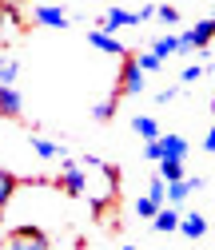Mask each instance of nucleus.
Returning <instances> with one entry per match:
<instances>
[{
    "mask_svg": "<svg viewBox=\"0 0 215 250\" xmlns=\"http://www.w3.org/2000/svg\"><path fill=\"white\" fill-rule=\"evenodd\" d=\"M60 187L72 199H88V167H84V159H72V155L60 159Z\"/></svg>",
    "mask_w": 215,
    "mask_h": 250,
    "instance_id": "obj_1",
    "label": "nucleus"
},
{
    "mask_svg": "<svg viewBox=\"0 0 215 250\" xmlns=\"http://www.w3.org/2000/svg\"><path fill=\"white\" fill-rule=\"evenodd\" d=\"M179 40H183V48H179V52H207V44L215 40V16L195 20L188 32H179Z\"/></svg>",
    "mask_w": 215,
    "mask_h": 250,
    "instance_id": "obj_2",
    "label": "nucleus"
},
{
    "mask_svg": "<svg viewBox=\"0 0 215 250\" xmlns=\"http://www.w3.org/2000/svg\"><path fill=\"white\" fill-rule=\"evenodd\" d=\"M4 250H48V234L36 227H16V230H8Z\"/></svg>",
    "mask_w": 215,
    "mask_h": 250,
    "instance_id": "obj_3",
    "label": "nucleus"
},
{
    "mask_svg": "<svg viewBox=\"0 0 215 250\" xmlns=\"http://www.w3.org/2000/svg\"><path fill=\"white\" fill-rule=\"evenodd\" d=\"M143 68H140V60L136 56H128V64H124V72H119V96H140L143 91Z\"/></svg>",
    "mask_w": 215,
    "mask_h": 250,
    "instance_id": "obj_4",
    "label": "nucleus"
},
{
    "mask_svg": "<svg viewBox=\"0 0 215 250\" xmlns=\"http://www.w3.org/2000/svg\"><path fill=\"white\" fill-rule=\"evenodd\" d=\"M32 20L44 24V28H56V32L72 24V16H68L64 8H56V4H32Z\"/></svg>",
    "mask_w": 215,
    "mask_h": 250,
    "instance_id": "obj_5",
    "label": "nucleus"
},
{
    "mask_svg": "<svg viewBox=\"0 0 215 250\" xmlns=\"http://www.w3.org/2000/svg\"><path fill=\"white\" fill-rule=\"evenodd\" d=\"M132 24H140V12H128V8H108L104 12V20L96 24V28H104V32H119V28H132Z\"/></svg>",
    "mask_w": 215,
    "mask_h": 250,
    "instance_id": "obj_6",
    "label": "nucleus"
},
{
    "mask_svg": "<svg viewBox=\"0 0 215 250\" xmlns=\"http://www.w3.org/2000/svg\"><path fill=\"white\" fill-rule=\"evenodd\" d=\"M88 44L96 48V52H104V56H124V52H128L112 32H104V28H92V32H88Z\"/></svg>",
    "mask_w": 215,
    "mask_h": 250,
    "instance_id": "obj_7",
    "label": "nucleus"
},
{
    "mask_svg": "<svg viewBox=\"0 0 215 250\" xmlns=\"http://www.w3.org/2000/svg\"><path fill=\"white\" fill-rule=\"evenodd\" d=\"M179 223H183V214H179V207H164L156 218H151V230H156V234H175L179 230Z\"/></svg>",
    "mask_w": 215,
    "mask_h": 250,
    "instance_id": "obj_8",
    "label": "nucleus"
},
{
    "mask_svg": "<svg viewBox=\"0 0 215 250\" xmlns=\"http://www.w3.org/2000/svg\"><path fill=\"white\" fill-rule=\"evenodd\" d=\"M156 143H160V159H188V151H191L183 135H160Z\"/></svg>",
    "mask_w": 215,
    "mask_h": 250,
    "instance_id": "obj_9",
    "label": "nucleus"
},
{
    "mask_svg": "<svg viewBox=\"0 0 215 250\" xmlns=\"http://www.w3.org/2000/svg\"><path fill=\"white\" fill-rule=\"evenodd\" d=\"M28 147H32L40 159H64V147L52 143V139H44V135H28Z\"/></svg>",
    "mask_w": 215,
    "mask_h": 250,
    "instance_id": "obj_10",
    "label": "nucleus"
},
{
    "mask_svg": "<svg viewBox=\"0 0 215 250\" xmlns=\"http://www.w3.org/2000/svg\"><path fill=\"white\" fill-rule=\"evenodd\" d=\"M179 234H183V238H191V242H195V238H203V234H207V218H203V214H195V210H191V214H183Z\"/></svg>",
    "mask_w": 215,
    "mask_h": 250,
    "instance_id": "obj_11",
    "label": "nucleus"
},
{
    "mask_svg": "<svg viewBox=\"0 0 215 250\" xmlns=\"http://www.w3.org/2000/svg\"><path fill=\"white\" fill-rule=\"evenodd\" d=\"M0 111H4L8 119H16V115L24 111V100H20L16 87H0Z\"/></svg>",
    "mask_w": 215,
    "mask_h": 250,
    "instance_id": "obj_12",
    "label": "nucleus"
},
{
    "mask_svg": "<svg viewBox=\"0 0 215 250\" xmlns=\"http://www.w3.org/2000/svg\"><path fill=\"white\" fill-rule=\"evenodd\" d=\"M132 131H136L143 143H151V139H160V123L151 119V115H136V119H132Z\"/></svg>",
    "mask_w": 215,
    "mask_h": 250,
    "instance_id": "obj_13",
    "label": "nucleus"
},
{
    "mask_svg": "<svg viewBox=\"0 0 215 250\" xmlns=\"http://www.w3.org/2000/svg\"><path fill=\"white\" fill-rule=\"evenodd\" d=\"M16 76H20L16 56H4V60H0V87H16Z\"/></svg>",
    "mask_w": 215,
    "mask_h": 250,
    "instance_id": "obj_14",
    "label": "nucleus"
},
{
    "mask_svg": "<svg viewBox=\"0 0 215 250\" xmlns=\"http://www.w3.org/2000/svg\"><path fill=\"white\" fill-rule=\"evenodd\" d=\"M160 175L175 183V179H188V167H183V159H160Z\"/></svg>",
    "mask_w": 215,
    "mask_h": 250,
    "instance_id": "obj_15",
    "label": "nucleus"
},
{
    "mask_svg": "<svg viewBox=\"0 0 215 250\" xmlns=\"http://www.w3.org/2000/svg\"><path fill=\"white\" fill-rule=\"evenodd\" d=\"M179 48H183V40H179V36H160L156 44H151V52H156L160 60H167V56H175Z\"/></svg>",
    "mask_w": 215,
    "mask_h": 250,
    "instance_id": "obj_16",
    "label": "nucleus"
},
{
    "mask_svg": "<svg viewBox=\"0 0 215 250\" xmlns=\"http://www.w3.org/2000/svg\"><path fill=\"white\" fill-rule=\"evenodd\" d=\"M147 195L156 199L160 207H167V179H164V175H151V183H147Z\"/></svg>",
    "mask_w": 215,
    "mask_h": 250,
    "instance_id": "obj_17",
    "label": "nucleus"
},
{
    "mask_svg": "<svg viewBox=\"0 0 215 250\" xmlns=\"http://www.w3.org/2000/svg\"><path fill=\"white\" fill-rule=\"evenodd\" d=\"M160 210H164V207H160L156 199H151V195H143V199H136V214H140V218H147V223H151V218H156Z\"/></svg>",
    "mask_w": 215,
    "mask_h": 250,
    "instance_id": "obj_18",
    "label": "nucleus"
},
{
    "mask_svg": "<svg viewBox=\"0 0 215 250\" xmlns=\"http://www.w3.org/2000/svg\"><path fill=\"white\" fill-rule=\"evenodd\" d=\"M12 195H16V175L12 171H0V203H12Z\"/></svg>",
    "mask_w": 215,
    "mask_h": 250,
    "instance_id": "obj_19",
    "label": "nucleus"
},
{
    "mask_svg": "<svg viewBox=\"0 0 215 250\" xmlns=\"http://www.w3.org/2000/svg\"><path fill=\"white\" fill-rule=\"evenodd\" d=\"M203 72H207L203 64H188V68L179 72V83H183V87H191V83H199V80H203Z\"/></svg>",
    "mask_w": 215,
    "mask_h": 250,
    "instance_id": "obj_20",
    "label": "nucleus"
},
{
    "mask_svg": "<svg viewBox=\"0 0 215 250\" xmlns=\"http://www.w3.org/2000/svg\"><path fill=\"white\" fill-rule=\"evenodd\" d=\"M136 60H140V68H143V72H160V64H164V60H160L156 52H151V48H147V52H140Z\"/></svg>",
    "mask_w": 215,
    "mask_h": 250,
    "instance_id": "obj_21",
    "label": "nucleus"
},
{
    "mask_svg": "<svg viewBox=\"0 0 215 250\" xmlns=\"http://www.w3.org/2000/svg\"><path fill=\"white\" fill-rule=\"evenodd\" d=\"M112 115H116V100H100L96 107H92V119H100V123L112 119Z\"/></svg>",
    "mask_w": 215,
    "mask_h": 250,
    "instance_id": "obj_22",
    "label": "nucleus"
},
{
    "mask_svg": "<svg viewBox=\"0 0 215 250\" xmlns=\"http://www.w3.org/2000/svg\"><path fill=\"white\" fill-rule=\"evenodd\" d=\"M179 91H183V83H171V87H160V91H156V104H175V100H179Z\"/></svg>",
    "mask_w": 215,
    "mask_h": 250,
    "instance_id": "obj_23",
    "label": "nucleus"
},
{
    "mask_svg": "<svg viewBox=\"0 0 215 250\" xmlns=\"http://www.w3.org/2000/svg\"><path fill=\"white\" fill-rule=\"evenodd\" d=\"M164 24H179V8H171V4H160V12H156Z\"/></svg>",
    "mask_w": 215,
    "mask_h": 250,
    "instance_id": "obj_24",
    "label": "nucleus"
},
{
    "mask_svg": "<svg viewBox=\"0 0 215 250\" xmlns=\"http://www.w3.org/2000/svg\"><path fill=\"white\" fill-rule=\"evenodd\" d=\"M143 159H147V163H160V143H156V139L143 143Z\"/></svg>",
    "mask_w": 215,
    "mask_h": 250,
    "instance_id": "obj_25",
    "label": "nucleus"
},
{
    "mask_svg": "<svg viewBox=\"0 0 215 250\" xmlns=\"http://www.w3.org/2000/svg\"><path fill=\"white\" fill-rule=\"evenodd\" d=\"M203 151H211V155H215V127L203 135Z\"/></svg>",
    "mask_w": 215,
    "mask_h": 250,
    "instance_id": "obj_26",
    "label": "nucleus"
},
{
    "mask_svg": "<svg viewBox=\"0 0 215 250\" xmlns=\"http://www.w3.org/2000/svg\"><path fill=\"white\" fill-rule=\"evenodd\" d=\"M119 250H136V246H132V242H128V246H119Z\"/></svg>",
    "mask_w": 215,
    "mask_h": 250,
    "instance_id": "obj_27",
    "label": "nucleus"
},
{
    "mask_svg": "<svg viewBox=\"0 0 215 250\" xmlns=\"http://www.w3.org/2000/svg\"><path fill=\"white\" fill-rule=\"evenodd\" d=\"M207 72H211V76H215V64H211V68H207Z\"/></svg>",
    "mask_w": 215,
    "mask_h": 250,
    "instance_id": "obj_28",
    "label": "nucleus"
},
{
    "mask_svg": "<svg viewBox=\"0 0 215 250\" xmlns=\"http://www.w3.org/2000/svg\"><path fill=\"white\" fill-rule=\"evenodd\" d=\"M211 115H215V100H211Z\"/></svg>",
    "mask_w": 215,
    "mask_h": 250,
    "instance_id": "obj_29",
    "label": "nucleus"
}]
</instances>
